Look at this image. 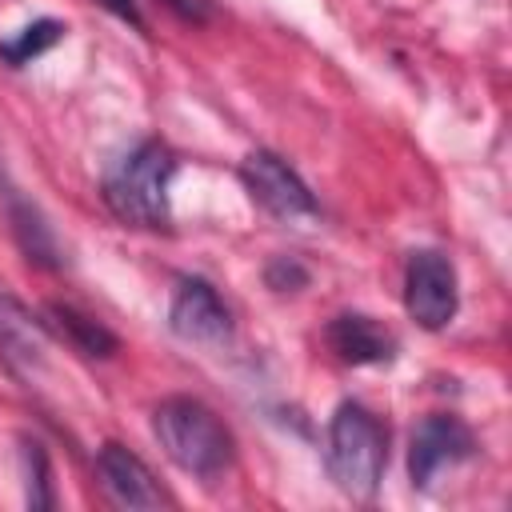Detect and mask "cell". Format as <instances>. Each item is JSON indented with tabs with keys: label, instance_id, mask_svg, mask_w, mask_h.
<instances>
[{
	"label": "cell",
	"instance_id": "cell-1",
	"mask_svg": "<svg viewBox=\"0 0 512 512\" xmlns=\"http://www.w3.org/2000/svg\"><path fill=\"white\" fill-rule=\"evenodd\" d=\"M152 436L164 448V456L196 480H216L236 460V440L224 428V420L192 396L160 400L152 412Z\"/></svg>",
	"mask_w": 512,
	"mask_h": 512
},
{
	"label": "cell",
	"instance_id": "cell-2",
	"mask_svg": "<svg viewBox=\"0 0 512 512\" xmlns=\"http://www.w3.org/2000/svg\"><path fill=\"white\" fill-rule=\"evenodd\" d=\"M172 172H176V156L160 140L136 144L104 176L108 212L132 228H168V220H172V208H168Z\"/></svg>",
	"mask_w": 512,
	"mask_h": 512
},
{
	"label": "cell",
	"instance_id": "cell-3",
	"mask_svg": "<svg viewBox=\"0 0 512 512\" xmlns=\"http://www.w3.org/2000/svg\"><path fill=\"white\" fill-rule=\"evenodd\" d=\"M324 460H328V476L344 496L368 500L380 488V476L388 464V432L376 420V412H368L356 400H344L328 424Z\"/></svg>",
	"mask_w": 512,
	"mask_h": 512
},
{
	"label": "cell",
	"instance_id": "cell-4",
	"mask_svg": "<svg viewBox=\"0 0 512 512\" xmlns=\"http://www.w3.org/2000/svg\"><path fill=\"white\" fill-rule=\"evenodd\" d=\"M404 308L428 332H440V328L452 324V316L460 308V288H456V268H452V260L444 252L420 248V252L408 256V268H404Z\"/></svg>",
	"mask_w": 512,
	"mask_h": 512
},
{
	"label": "cell",
	"instance_id": "cell-5",
	"mask_svg": "<svg viewBox=\"0 0 512 512\" xmlns=\"http://www.w3.org/2000/svg\"><path fill=\"white\" fill-rule=\"evenodd\" d=\"M240 180L248 188V196L280 216V220H296V216H312L316 212V196L308 192V184L288 168V160H280L276 152H248L240 164Z\"/></svg>",
	"mask_w": 512,
	"mask_h": 512
},
{
	"label": "cell",
	"instance_id": "cell-6",
	"mask_svg": "<svg viewBox=\"0 0 512 512\" xmlns=\"http://www.w3.org/2000/svg\"><path fill=\"white\" fill-rule=\"evenodd\" d=\"M472 452H476V440H472L468 424H460L456 416H424L412 432L408 476L416 488H428L444 468L468 460Z\"/></svg>",
	"mask_w": 512,
	"mask_h": 512
},
{
	"label": "cell",
	"instance_id": "cell-7",
	"mask_svg": "<svg viewBox=\"0 0 512 512\" xmlns=\"http://www.w3.org/2000/svg\"><path fill=\"white\" fill-rule=\"evenodd\" d=\"M96 476H100V488L108 492V500L120 508H172V496L152 476V468L132 448H124L116 440H108L96 452Z\"/></svg>",
	"mask_w": 512,
	"mask_h": 512
},
{
	"label": "cell",
	"instance_id": "cell-8",
	"mask_svg": "<svg viewBox=\"0 0 512 512\" xmlns=\"http://www.w3.org/2000/svg\"><path fill=\"white\" fill-rule=\"evenodd\" d=\"M48 360V324L32 316L12 292L0 288V364L20 380L32 384Z\"/></svg>",
	"mask_w": 512,
	"mask_h": 512
},
{
	"label": "cell",
	"instance_id": "cell-9",
	"mask_svg": "<svg viewBox=\"0 0 512 512\" xmlns=\"http://www.w3.org/2000/svg\"><path fill=\"white\" fill-rule=\"evenodd\" d=\"M168 320L172 332L188 344H224L232 336V316L208 280H180Z\"/></svg>",
	"mask_w": 512,
	"mask_h": 512
},
{
	"label": "cell",
	"instance_id": "cell-10",
	"mask_svg": "<svg viewBox=\"0 0 512 512\" xmlns=\"http://www.w3.org/2000/svg\"><path fill=\"white\" fill-rule=\"evenodd\" d=\"M324 344L332 348L336 360H344L352 368H360V364H388L396 356V336L376 316H364V312L332 316L328 328H324Z\"/></svg>",
	"mask_w": 512,
	"mask_h": 512
},
{
	"label": "cell",
	"instance_id": "cell-11",
	"mask_svg": "<svg viewBox=\"0 0 512 512\" xmlns=\"http://www.w3.org/2000/svg\"><path fill=\"white\" fill-rule=\"evenodd\" d=\"M44 324L60 336V340H68L80 356H112L116 348H120V340L96 320V316H88V312H80V308H72V304H48L44 308Z\"/></svg>",
	"mask_w": 512,
	"mask_h": 512
},
{
	"label": "cell",
	"instance_id": "cell-12",
	"mask_svg": "<svg viewBox=\"0 0 512 512\" xmlns=\"http://www.w3.org/2000/svg\"><path fill=\"white\" fill-rule=\"evenodd\" d=\"M8 216H12V232H16L20 248L28 252V260L56 264V236H52V228L40 220V212H36L32 204H24V200H12Z\"/></svg>",
	"mask_w": 512,
	"mask_h": 512
},
{
	"label": "cell",
	"instance_id": "cell-13",
	"mask_svg": "<svg viewBox=\"0 0 512 512\" xmlns=\"http://www.w3.org/2000/svg\"><path fill=\"white\" fill-rule=\"evenodd\" d=\"M60 36H64V24H60V20H36V24L20 28L12 40H0V56H4L12 68H20V64L36 60L40 52H48L52 44H60Z\"/></svg>",
	"mask_w": 512,
	"mask_h": 512
},
{
	"label": "cell",
	"instance_id": "cell-14",
	"mask_svg": "<svg viewBox=\"0 0 512 512\" xmlns=\"http://www.w3.org/2000/svg\"><path fill=\"white\" fill-rule=\"evenodd\" d=\"M264 280H268V288H276V292H296V288L308 284V268H304L300 260H292V256H280V260L268 264Z\"/></svg>",
	"mask_w": 512,
	"mask_h": 512
},
{
	"label": "cell",
	"instance_id": "cell-15",
	"mask_svg": "<svg viewBox=\"0 0 512 512\" xmlns=\"http://www.w3.org/2000/svg\"><path fill=\"white\" fill-rule=\"evenodd\" d=\"M28 452H32V460H36V472L28 468V504L32 508H52L56 504V496H52V484H48V460H44V452H40V444H28Z\"/></svg>",
	"mask_w": 512,
	"mask_h": 512
},
{
	"label": "cell",
	"instance_id": "cell-16",
	"mask_svg": "<svg viewBox=\"0 0 512 512\" xmlns=\"http://www.w3.org/2000/svg\"><path fill=\"white\" fill-rule=\"evenodd\" d=\"M108 12H116L120 20H128L132 28H144V16H140V8H136V0H100Z\"/></svg>",
	"mask_w": 512,
	"mask_h": 512
},
{
	"label": "cell",
	"instance_id": "cell-17",
	"mask_svg": "<svg viewBox=\"0 0 512 512\" xmlns=\"http://www.w3.org/2000/svg\"><path fill=\"white\" fill-rule=\"evenodd\" d=\"M168 4H172V8L180 12V16H192V20H200V16H204L200 0H168Z\"/></svg>",
	"mask_w": 512,
	"mask_h": 512
}]
</instances>
